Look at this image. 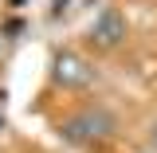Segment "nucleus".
Returning <instances> with one entry per match:
<instances>
[{
    "mask_svg": "<svg viewBox=\"0 0 157 153\" xmlns=\"http://www.w3.org/2000/svg\"><path fill=\"white\" fill-rule=\"evenodd\" d=\"M122 36H126V20L118 16L114 8H102L98 20L90 24V43H94V47H114Z\"/></svg>",
    "mask_w": 157,
    "mask_h": 153,
    "instance_id": "1",
    "label": "nucleus"
},
{
    "mask_svg": "<svg viewBox=\"0 0 157 153\" xmlns=\"http://www.w3.org/2000/svg\"><path fill=\"white\" fill-rule=\"evenodd\" d=\"M110 134V118L106 114H78L67 122V137H75V141H94V137H106Z\"/></svg>",
    "mask_w": 157,
    "mask_h": 153,
    "instance_id": "2",
    "label": "nucleus"
},
{
    "mask_svg": "<svg viewBox=\"0 0 157 153\" xmlns=\"http://www.w3.org/2000/svg\"><path fill=\"white\" fill-rule=\"evenodd\" d=\"M59 78H63V82H86V78H90V71L82 67V59H75V55H59Z\"/></svg>",
    "mask_w": 157,
    "mask_h": 153,
    "instance_id": "3",
    "label": "nucleus"
},
{
    "mask_svg": "<svg viewBox=\"0 0 157 153\" xmlns=\"http://www.w3.org/2000/svg\"><path fill=\"white\" fill-rule=\"evenodd\" d=\"M153 145H157V126H153Z\"/></svg>",
    "mask_w": 157,
    "mask_h": 153,
    "instance_id": "4",
    "label": "nucleus"
}]
</instances>
